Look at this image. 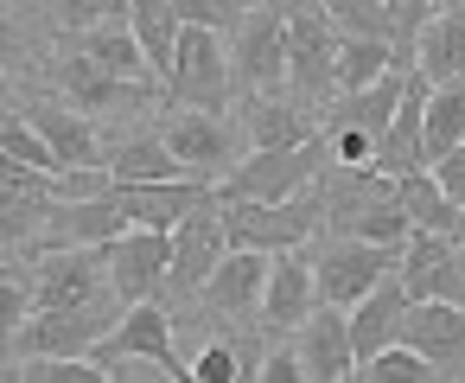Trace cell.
Listing matches in <instances>:
<instances>
[{"instance_id": "cell-43", "label": "cell", "mask_w": 465, "mask_h": 383, "mask_svg": "<svg viewBox=\"0 0 465 383\" xmlns=\"http://www.w3.org/2000/svg\"><path fill=\"white\" fill-rule=\"evenodd\" d=\"M331 147H338V160H344V166H357V160H370V154H376V135H363V128H351V122H344Z\"/></svg>"}, {"instance_id": "cell-16", "label": "cell", "mask_w": 465, "mask_h": 383, "mask_svg": "<svg viewBox=\"0 0 465 383\" xmlns=\"http://www.w3.org/2000/svg\"><path fill=\"white\" fill-rule=\"evenodd\" d=\"M160 135H166V147L179 154V166H185L192 179H211L217 166H236V160H230V128H223L211 109H185V116H173Z\"/></svg>"}, {"instance_id": "cell-23", "label": "cell", "mask_w": 465, "mask_h": 383, "mask_svg": "<svg viewBox=\"0 0 465 383\" xmlns=\"http://www.w3.org/2000/svg\"><path fill=\"white\" fill-rule=\"evenodd\" d=\"M306 313H312V275H306V262L274 249V268H268V287H262V326L287 332V326H306Z\"/></svg>"}, {"instance_id": "cell-10", "label": "cell", "mask_w": 465, "mask_h": 383, "mask_svg": "<svg viewBox=\"0 0 465 383\" xmlns=\"http://www.w3.org/2000/svg\"><path fill=\"white\" fill-rule=\"evenodd\" d=\"M401 338H408L440 377H465V300H408Z\"/></svg>"}, {"instance_id": "cell-14", "label": "cell", "mask_w": 465, "mask_h": 383, "mask_svg": "<svg viewBox=\"0 0 465 383\" xmlns=\"http://www.w3.org/2000/svg\"><path fill=\"white\" fill-rule=\"evenodd\" d=\"M300 364L312 383H344L357 377V351H351V307H312L300 326Z\"/></svg>"}, {"instance_id": "cell-5", "label": "cell", "mask_w": 465, "mask_h": 383, "mask_svg": "<svg viewBox=\"0 0 465 383\" xmlns=\"http://www.w3.org/2000/svg\"><path fill=\"white\" fill-rule=\"evenodd\" d=\"M230 256V230H223V198L204 192L179 224H173V287H204L211 268Z\"/></svg>"}, {"instance_id": "cell-28", "label": "cell", "mask_w": 465, "mask_h": 383, "mask_svg": "<svg viewBox=\"0 0 465 383\" xmlns=\"http://www.w3.org/2000/svg\"><path fill=\"white\" fill-rule=\"evenodd\" d=\"M420 77L427 84L465 77V14H446V20L420 26Z\"/></svg>"}, {"instance_id": "cell-22", "label": "cell", "mask_w": 465, "mask_h": 383, "mask_svg": "<svg viewBox=\"0 0 465 383\" xmlns=\"http://www.w3.org/2000/svg\"><path fill=\"white\" fill-rule=\"evenodd\" d=\"M242 77L255 84V96L287 77V14L262 7V20H249V33H242Z\"/></svg>"}, {"instance_id": "cell-25", "label": "cell", "mask_w": 465, "mask_h": 383, "mask_svg": "<svg viewBox=\"0 0 465 383\" xmlns=\"http://www.w3.org/2000/svg\"><path fill=\"white\" fill-rule=\"evenodd\" d=\"M84 58H96L103 71L128 77V84H147V77H153V65H147V45L134 39V26H109V20L84 26Z\"/></svg>"}, {"instance_id": "cell-37", "label": "cell", "mask_w": 465, "mask_h": 383, "mask_svg": "<svg viewBox=\"0 0 465 383\" xmlns=\"http://www.w3.org/2000/svg\"><path fill=\"white\" fill-rule=\"evenodd\" d=\"M319 7H325V20H338V26L363 33V39H382V33H389L382 0H319Z\"/></svg>"}, {"instance_id": "cell-15", "label": "cell", "mask_w": 465, "mask_h": 383, "mask_svg": "<svg viewBox=\"0 0 465 383\" xmlns=\"http://www.w3.org/2000/svg\"><path fill=\"white\" fill-rule=\"evenodd\" d=\"M331 71H338V45L325 33V14L319 7H293L287 14V77L306 96H325V90H338Z\"/></svg>"}, {"instance_id": "cell-41", "label": "cell", "mask_w": 465, "mask_h": 383, "mask_svg": "<svg viewBox=\"0 0 465 383\" xmlns=\"http://www.w3.org/2000/svg\"><path fill=\"white\" fill-rule=\"evenodd\" d=\"M382 14H389V33H401L414 45V33L427 26V0H382Z\"/></svg>"}, {"instance_id": "cell-35", "label": "cell", "mask_w": 465, "mask_h": 383, "mask_svg": "<svg viewBox=\"0 0 465 383\" xmlns=\"http://www.w3.org/2000/svg\"><path fill=\"white\" fill-rule=\"evenodd\" d=\"M0 147H7L14 160H26L33 173H52V179L64 173V166H58V154L45 147V135H39V128H33L26 116H7V122H0Z\"/></svg>"}, {"instance_id": "cell-9", "label": "cell", "mask_w": 465, "mask_h": 383, "mask_svg": "<svg viewBox=\"0 0 465 383\" xmlns=\"http://www.w3.org/2000/svg\"><path fill=\"white\" fill-rule=\"evenodd\" d=\"M401 287L408 300H465V268H459V243L440 230H408L401 243Z\"/></svg>"}, {"instance_id": "cell-2", "label": "cell", "mask_w": 465, "mask_h": 383, "mask_svg": "<svg viewBox=\"0 0 465 383\" xmlns=\"http://www.w3.org/2000/svg\"><path fill=\"white\" fill-rule=\"evenodd\" d=\"M319 166V141H300V147H255L242 166H230L217 179V198H293L306 192Z\"/></svg>"}, {"instance_id": "cell-12", "label": "cell", "mask_w": 465, "mask_h": 383, "mask_svg": "<svg viewBox=\"0 0 465 383\" xmlns=\"http://www.w3.org/2000/svg\"><path fill=\"white\" fill-rule=\"evenodd\" d=\"M109 307V300H103ZM103 307H33L20 319V351L26 358H71V351H96V338L109 332Z\"/></svg>"}, {"instance_id": "cell-46", "label": "cell", "mask_w": 465, "mask_h": 383, "mask_svg": "<svg viewBox=\"0 0 465 383\" xmlns=\"http://www.w3.org/2000/svg\"><path fill=\"white\" fill-rule=\"evenodd\" d=\"M173 7H179L185 26H217V7H211V0H173Z\"/></svg>"}, {"instance_id": "cell-21", "label": "cell", "mask_w": 465, "mask_h": 383, "mask_svg": "<svg viewBox=\"0 0 465 383\" xmlns=\"http://www.w3.org/2000/svg\"><path fill=\"white\" fill-rule=\"evenodd\" d=\"M26 122L45 135V147L58 154V166H64V173H71V166H96V160H103V141H96L90 116L58 109V103H33V109H26Z\"/></svg>"}, {"instance_id": "cell-24", "label": "cell", "mask_w": 465, "mask_h": 383, "mask_svg": "<svg viewBox=\"0 0 465 383\" xmlns=\"http://www.w3.org/2000/svg\"><path fill=\"white\" fill-rule=\"evenodd\" d=\"M128 26H134V39L147 45V65H153V77H173L179 33H185L179 7H173V0H128Z\"/></svg>"}, {"instance_id": "cell-33", "label": "cell", "mask_w": 465, "mask_h": 383, "mask_svg": "<svg viewBox=\"0 0 465 383\" xmlns=\"http://www.w3.org/2000/svg\"><path fill=\"white\" fill-rule=\"evenodd\" d=\"M357 377H363V383H427V377H440V370H433L408 338H395V345H382L376 358H363Z\"/></svg>"}, {"instance_id": "cell-45", "label": "cell", "mask_w": 465, "mask_h": 383, "mask_svg": "<svg viewBox=\"0 0 465 383\" xmlns=\"http://www.w3.org/2000/svg\"><path fill=\"white\" fill-rule=\"evenodd\" d=\"M33 179H52V173H33L26 160H14L7 147H0V186H33Z\"/></svg>"}, {"instance_id": "cell-49", "label": "cell", "mask_w": 465, "mask_h": 383, "mask_svg": "<svg viewBox=\"0 0 465 383\" xmlns=\"http://www.w3.org/2000/svg\"><path fill=\"white\" fill-rule=\"evenodd\" d=\"M0 103H7V77H0Z\"/></svg>"}, {"instance_id": "cell-36", "label": "cell", "mask_w": 465, "mask_h": 383, "mask_svg": "<svg viewBox=\"0 0 465 383\" xmlns=\"http://www.w3.org/2000/svg\"><path fill=\"white\" fill-rule=\"evenodd\" d=\"M26 383H103L109 370L96 364V358H84V351H71V358H26V370H20Z\"/></svg>"}, {"instance_id": "cell-48", "label": "cell", "mask_w": 465, "mask_h": 383, "mask_svg": "<svg viewBox=\"0 0 465 383\" xmlns=\"http://www.w3.org/2000/svg\"><path fill=\"white\" fill-rule=\"evenodd\" d=\"M14 52H20V33H14L7 20H0V58H14Z\"/></svg>"}, {"instance_id": "cell-47", "label": "cell", "mask_w": 465, "mask_h": 383, "mask_svg": "<svg viewBox=\"0 0 465 383\" xmlns=\"http://www.w3.org/2000/svg\"><path fill=\"white\" fill-rule=\"evenodd\" d=\"M211 7H217V26H223V20H242L255 0H211Z\"/></svg>"}, {"instance_id": "cell-34", "label": "cell", "mask_w": 465, "mask_h": 383, "mask_svg": "<svg viewBox=\"0 0 465 383\" xmlns=\"http://www.w3.org/2000/svg\"><path fill=\"white\" fill-rule=\"evenodd\" d=\"M249 135H255V147H300V141H312V122L287 103H255Z\"/></svg>"}, {"instance_id": "cell-3", "label": "cell", "mask_w": 465, "mask_h": 383, "mask_svg": "<svg viewBox=\"0 0 465 383\" xmlns=\"http://www.w3.org/2000/svg\"><path fill=\"white\" fill-rule=\"evenodd\" d=\"M122 358H153V364H166L173 383H192V364L173 351V319H166L160 300H134V307L122 313V326L96 338V364H103V370L122 364Z\"/></svg>"}, {"instance_id": "cell-19", "label": "cell", "mask_w": 465, "mask_h": 383, "mask_svg": "<svg viewBox=\"0 0 465 383\" xmlns=\"http://www.w3.org/2000/svg\"><path fill=\"white\" fill-rule=\"evenodd\" d=\"M204 192H211V186H198V179H153V186H122V179H115V205H122L128 224H141V230H173Z\"/></svg>"}, {"instance_id": "cell-11", "label": "cell", "mask_w": 465, "mask_h": 383, "mask_svg": "<svg viewBox=\"0 0 465 383\" xmlns=\"http://www.w3.org/2000/svg\"><path fill=\"white\" fill-rule=\"evenodd\" d=\"M128 230V211L115 205V186L109 192H84V198H52L45 211V249H84V243H115Z\"/></svg>"}, {"instance_id": "cell-20", "label": "cell", "mask_w": 465, "mask_h": 383, "mask_svg": "<svg viewBox=\"0 0 465 383\" xmlns=\"http://www.w3.org/2000/svg\"><path fill=\"white\" fill-rule=\"evenodd\" d=\"M395 198H401V211L414 217V230H440V237H452V243H465V205L446 198V186L433 179V166L395 173Z\"/></svg>"}, {"instance_id": "cell-42", "label": "cell", "mask_w": 465, "mask_h": 383, "mask_svg": "<svg viewBox=\"0 0 465 383\" xmlns=\"http://www.w3.org/2000/svg\"><path fill=\"white\" fill-rule=\"evenodd\" d=\"M433 179L446 186V198H459V205H465V141H459L452 154H440V160H433Z\"/></svg>"}, {"instance_id": "cell-1", "label": "cell", "mask_w": 465, "mask_h": 383, "mask_svg": "<svg viewBox=\"0 0 465 383\" xmlns=\"http://www.w3.org/2000/svg\"><path fill=\"white\" fill-rule=\"evenodd\" d=\"M319 205L306 192L293 198H223V230H230V249H293L306 243Z\"/></svg>"}, {"instance_id": "cell-4", "label": "cell", "mask_w": 465, "mask_h": 383, "mask_svg": "<svg viewBox=\"0 0 465 383\" xmlns=\"http://www.w3.org/2000/svg\"><path fill=\"white\" fill-rule=\"evenodd\" d=\"M166 84H173V96L185 109L223 116V103H230V58H223V45H217L211 26H185L179 33V58H173V77Z\"/></svg>"}, {"instance_id": "cell-39", "label": "cell", "mask_w": 465, "mask_h": 383, "mask_svg": "<svg viewBox=\"0 0 465 383\" xmlns=\"http://www.w3.org/2000/svg\"><path fill=\"white\" fill-rule=\"evenodd\" d=\"M58 14H64V26H77V33H84V26H96V20H115V14H128V0H64Z\"/></svg>"}, {"instance_id": "cell-50", "label": "cell", "mask_w": 465, "mask_h": 383, "mask_svg": "<svg viewBox=\"0 0 465 383\" xmlns=\"http://www.w3.org/2000/svg\"><path fill=\"white\" fill-rule=\"evenodd\" d=\"M459 14H465V0H459Z\"/></svg>"}, {"instance_id": "cell-27", "label": "cell", "mask_w": 465, "mask_h": 383, "mask_svg": "<svg viewBox=\"0 0 465 383\" xmlns=\"http://www.w3.org/2000/svg\"><path fill=\"white\" fill-rule=\"evenodd\" d=\"M58 198V179H33V186H0V243H26L33 230H45V211Z\"/></svg>"}, {"instance_id": "cell-30", "label": "cell", "mask_w": 465, "mask_h": 383, "mask_svg": "<svg viewBox=\"0 0 465 383\" xmlns=\"http://www.w3.org/2000/svg\"><path fill=\"white\" fill-rule=\"evenodd\" d=\"M64 90H71V103H77V109H109V103L141 96V84H128V77L103 71V65H96V58H84V52L64 65Z\"/></svg>"}, {"instance_id": "cell-7", "label": "cell", "mask_w": 465, "mask_h": 383, "mask_svg": "<svg viewBox=\"0 0 465 383\" xmlns=\"http://www.w3.org/2000/svg\"><path fill=\"white\" fill-rule=\"evenodd\" d=\"M109 256L103 243H84V249H52L45 268H39V287H33V307H103L109 300Z\"/></svg>"}, {"instance_id": "cell-29", "label": "cell", "mask_w": 465, "mask_h": 383, "mask_svg": "<svg viewBox=\"0 0 465 383\" xmlns=\"http://www.w3.org/2000/svg\"><path fill=\"white\" fill-rule=\"evenodd\" d=\"M465 141V77H446L427 90V166Z\"/></svg>"}, {"instance_id": "cell-40", "label": "cell", "mask_w": 465, "mask_h": 383, "mask_svg": "<svg viewBox=\"0 0 465 383\" xmlns=\"http://www.w3.org/2000/svg\"><path fill=\"white\" fill-rule=\"evenodd\" d=\"M26 313H33V294H26L14 275H0V332H20Z\"/></svg>"}, {"instance_id": "cell-13", "label": "cell", "mask_w": 465, "mask_h": 383, "mask_svg": "<svg viewBox=\"0 0 465 383\" xmlns=\"http://www.w3.org/2000/svg\"><path fill=\"white\" fill-rule=\"evenodd\" d=\"M427 77L414 71L408 77V90H401V103H395V116H389V128L376 135V154H370V166L376 173H414V166H427Z\"/></svg>"}, {"instance_id": "cell-44", "label": "cell", "mask_w": 465, "mask_h": 383, "mask_svg": "<svg viewBox=\"0 0 465 383\" xmlns=\"http://www.w3.org/2000/svg\"><path fill=\"white\" fill-rule=\"evenodd\" d=\"M262 383H300L306 377V364H300V351H274V358H262V370H255Z\"/></svg>"}, {"instance_id": "cell-38", "label": "cell", "mask_w": 465, "mask_h": 383, "mask_svg": "<svg viewBox=\"0 0 465 383\" xmlns=\"http://www.w3.org/2000/svg\"><path fill=\"white\" fill-rule=\"evenodd\" d=\"M242 370H236V351L230 345H204L198 358H192V383H236Z\"/></svg>"}, {"instance_id": "cell-6", "label": "cell", "mask_w": 465, "mask_h": 383, "mask_svg": "<svg viewBox=\"0 0 465 383\" xmlns=\"http://www.w3.org/2000/svg\"><path fill=\"white\" fill-rule=\"evenodd\" d=\"M103 256H109V281H115V294L134 307V300H153L160 294V281L173 275V230H141V224H128L115 243H103Z\"/></svg>"}, {"instance_id": "cell-31", "label": "cell", "mask_w": 465, "mask_h": 383, "mask_svg": "<svg viewBox=\"0 0 465 383\" xmlns=\"http://www.w3.org/2000/svg\"><path fill=\"white\" fill-rule=\"evenodd\" d=\"M395 65V52H389V39H363V33H351L344 45H338V71H331V84L338 90H363V84H376L382 71Z\"/></svg>"}, {"instance_id": "cell-17", "label": "cell", "mask_w": 465, "mask_h": 383, "mask_svg": "<svg viewBox=\"0 0 465 383\" xmlns=\"http://www.w3.org/2000/svg\"><path fill=\"white\" fill-rule=\"evenodd\" d=\"M268 268H274V249H230L217 268H211V307L242 319V313H262V287H268Z\"/></svg>"}, {"instance_id": "cell-26", "label": "cell", "mask_w": 465, "mask_h": 383, "mask_svg": "<svg viewBox=\"0 0 465 383\" xmlns=\"http://www.w3.org/2000/svg\"><path fill=\"white\" fill-rule=\"evenodd\" d=\"M109 179H122V186H153V179H192V173L179 166V154L166 147V135H141V141L115 147Z\"/></svg>"}, {"instance_id": "cell-32", "label": "cell", "mask_w": 465, "mask_h": 383, "mask_svg": "<svg viewBox=\"0 0 465 383\" xmlns=\"http://www.w3.org/2000/svg\"><path fill=\"white\" fill-rule=\"evenodd\" d=\"M401 90H408V77L389 65L376 84H363V90L351 96L344 122H351V128H363V135H382V128H389V116H395V103H401Z\"/></svg>"}, {"instance_id": "cell-18", "label": "cell", "mask_w": 465, "mask_h": 383, "mask_svg": "<svg viewBox=\"0 0 465 383\" xmlns=\"http://www.w3.org/2000/svg\"><path fill=\"white\" fill-rule=\"evenodd\" d=\"M401 313H408V287H401V275H382V281L351 307V351H357V364L401 338Z\"/></svg>"}, {"instance_id": "cell-8", "label": "cell", "mask_w": 465, "mask_h": 383, "mask_svg": "<svg viewBox=\"0 0 465 383\" xmlns=\"http://www.w3.org/2000/svg\"><path fill=\"white\" fill-rule=\"evenodd\" d=\"M401 268V243H363V237H344L325 262H319V300L331 307H357L382 275Z\"/></svg>"}]
</instances>
